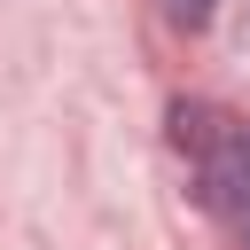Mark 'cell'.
<instances>
[{"instance_id": "obj_1", "label": "cell", "mask_w": 250, "mask_h": 250, "mask_svg": "<svg viewBox=\"0 0 250 250\" xmlns=\"http://www.w3.org/2000/svg\"><path fill=\"white\" fill-rule=\"evenodd\" d=\"M172 133H180V148L195 164L203 203L250 234V125L227 117V109H211V102H180L172 109Z\"/></svg>"}, {"instance_id": "obj_2", "label": "cell", "mask_w": 250, "mask_h": 250, "mask_svg": "<svg viewBox=\"0 0 250 250\" xmlns=\"http://www.w3.org/2000/svg\"><path fill=\"white\" fill-rule=\"evenodd\" d=\"M164 16H172V23H203V16H211V0H164Z\"/></svg>"}]
</instances>
